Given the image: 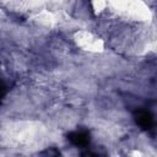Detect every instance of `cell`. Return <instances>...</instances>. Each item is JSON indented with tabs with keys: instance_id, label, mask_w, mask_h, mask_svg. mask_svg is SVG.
Listing matches in <instances>:
<instances>
[{
	"instance_id": "obj_1",
	"label": "cell",
	"mask_w": 157,
	"mask_h": 157,
	"mask_svg": "<svg viewBox=\"0 0 157 157\" xmlns=\"http://www.w3.org/2000/svg\"><path fill=\"white\" fill-rule=\"evenodd\" d=\"M134 118H135L136 124H137L140 128H142L144 130H150V129H152V126H153V118H152V114H151L148 110L137 109V110L134 113Z\"/></svg>"
},
{
	"instance_id": "obj_2",
	"label": "cell",
	"mask_w": 157,
	"mask_h": 157,
	"mask_svg": "<svg viewBox=\"0 0 157 157\" xmlns=\"http://www.w3.org/2000/svg\"><path fill=\"white\" fill-rule=\"evenodd\" d=\"M67 140L75 145V146H78V147H85L90 144V134L88 131L86 130H78V131H72V132H69L67 134Z\"/></svg>"
}]
</instances>
